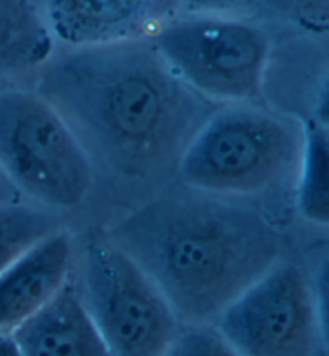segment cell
I'll return each instance as SVG.
<instances>
[{
    "label": "cell",
    "instance_id": "cell-11",
    "mask_svg": "<svg viewBox=\"0 0 329 356\" xmlns=\"http://www.w3.org/2000/svg\"><path fill=\"white\" fill-rule=\"evenodd\" d=\"M56 45L38 0H0V82L35 74Z\"/></svg>",
    "mask_w": 329,
    "mask_h": 356
},
{
    "label": "cell",
    "instance_id": "cell-12",
    "mask_svg": "<svg viewBox=\"0 0 329 356\" xmlns=\"http://www.w3.org/2000/svg\"><path fill=\"white\" fill-rule=\"evenodd\" d=\"M297 207L309 222L329 225V130L316 124L305 129Z\"/></svg>",
    "mask_w": 329,
    "mask_h": 356
},
{
    "label": "cell",
    "instance_id": "cell-9",
    "mask_svg": "<svg viewBox=\"0 0 329 356\" xmlns=\"http://www.w3.org/2000/svg\"><path fill=\"white\" fill-rule=\"evenodd\" d=\"M71 260V238L58 229L10 265L0 275V331H15L58 294Z\"/></svg>",
    "mask_w": 329,
    "mask_h": 356
},
{
    "label": "cell",
    "instance_id": "cell-2",
    "mask_svg": "<svg viewBox=\"0 0 329 356\" xmlns=\"http://www.w3.org/2000/svg\"><path fill=\"white\" fill-rule=\"evenodd\" d=\"M179 319L207 324L280 261L281 241L260 213L186 186L166 191L111 232Z\"/></svg>",
    "mask_w": 329,
    "mask_h": 356
},
{
    "label": "cell",
    "instance_id": "cell-15",
    "mask_svg": "<svg viewBox=\"0 0 329 356\" xmlns=\"http://www.w3.org/2000/svg\"><path fill=\"white\" fill-rule=\"evenodd\" d=\"M164 356H243L211 324H186Z\"/></svg>",
    "mask_w": 329,
    "mask_h": 356
},
{
    "label": "cell",
    "instance_id": "cell-13",
    "mask_svg": "<svg viewBox=\"0 0 329 356\" xmlns=\"http://www.w3.org/2000/svg\"><path fill=\"white\" fill-rule=\"evenodd\" d=\"M58 229L44 207L21 201L0 204V275Z\"/></svg>",
    "mask_w": 329,
    "mask_h": 356
},
{
    "label": "cell",
    "instance_id": "cell-4",
    "mask_svg": "<svg viewBox=\"0 0 329 356\" xmlns=\"http://www.w3.org/2000/svg\"><path fill=\"white\" fill-rule=\"evenodd\" d=\"M0 169L21 196L56 211L79 206L93 183L86 148L34 88L0 90Z\"/></svg>",
    "mask_w": 329,
    "mask_h": 356
},
{
    "label": "cell",
    "instance_id": "cell-21",
    "mask_svg": "<svg viewBox=\"0 0 329 356\" xmlns=\"http://www.w3.org/2000/svg\"><path fill=\"white\" fill-rule=\"evenodd\" d=\"M5 86H7V83H3V82H0V90H2V88H5Z\"/></svg>",
    "mask_w": 329,
    "mask_h": 356
},
{
    "label": "cell",
    "instance_id": "cell-10",
    "mask_svg": "<svg viewBox=\"0 0 329 356\" xmlns=\"http://www.w3.org/2000/svg\"><path fill=\"white\" fill-rule=\"evenodd\" d=\"M12 334L23 356H113L71 281Z\"/></svg>",
    "mask_w": 329,
    "mask_h": 356
},
{
    "label": "cell",
    "instance_id": "cell-3",
    "mask_svg": "<svg viewBox=\"0 0 329 356\" xmlns=\"http://www.w3.org/2000/svg\"><path fill=\"white\" fill-rule=\"evenodd\" d=\"M305 129L249 104H223L179 162L186 186L216 196H248L278 186L300 167Z\"/></svg>",
    "mask_w": 329,
    "mask_h": 356
},
{
    "label": "cell",
    "instance_id": "cell-19",
    "mask_svg": "<svg viewBox=\"0 0 329 356\" xmlns=\"http://www.w3.org/2000/svg\"><path fill=\"white\" fill-rule=\"evenodd\" d=\"M19 191L13 186V183L8 180L7 175L3 174L2 169H0V204L7 202H18L21 201Z\"/></svg>",
    "mask_w": 329,
    "mask_h": 356
},
{
    "label": "cell",
    "instance_id": "cell-16",
    "mask_svg": "<svg viewBox=\"0 0 329 356\" xmlns=\"http://www.w3.org/2000/svg\"><path fill=\"white\" fill-rule=\"evenodd\" d=\"M313 296H315L318 327H320L321 345L329 355V259L320 265L316 277L313 281Z\"/></svg>",
    "mask_w": 329,
    "mask_h": 356
},
{
    "label": "cell",
    "instance_id": "cell-17",
    "mask_svg": "<svg viewBox=\"0 0 329 356\" xmlns=\"http://www.w3.org/2000/svg\"><path fill=\"white\" fill-rule=\"evenodd\" d=\"M252 2L254 0H180L182 8L186 10V13L225 15V17Z\"/></svg>",
    "mask_w": 329,
    "mask_h": 356
},
{
    "label": "cell",
    "instance_id": "cell-1",
    "mask_svg": "<svg viewBox=\"0 0 329 356\" xmlns=\"http://www.w3.org/2000/svg\"><path fill=\"white\" fill-rule=\"evenodd\" d=\"M34 76V90L61 114L88 158L130 180L179 167L223 106L179 79L151 39L56 45Z\"/></svg>",
    "mask_w": 329,
    "mask_h": 356
},
{
    "label": "cell",
    "instance_id": "cell-20",
    "mask_svg": "<svg viewBox=\"0 0 329 356\" xmlns=\"http://www.w3.org/2000/svg\"><path fill=\"white\" fill-rule=\"evenodd\" d=\"M0 356H23L12 332L0 331Z\"/></svg>",
    "mask_w": 329,
    "mask_h": 356
},
{
    "label": "cell",
    "instance_id": "cell-6",
    "mask_svg": "<svg viewBox=\"0 0 329 356\" xmlns=\"http://www.w3.org/2000/svg\"><path fill=\"white\" fill-rule=\"evenodd\" d=\"M81 294L113 356H164L180 331L163 292L111 241L86 249Z\"/></svg>",
    "mask_w": 329,
    "mask_h": 356
},
{
    "label": "cell",
    "instance_id": "cell-5",
    "mask_svg": "<svg viewBox=\"0 0 329 356\" xmlns=\"http://www.w3.org/2000/svg\"><path fill=\"white\" fill-rule=\"evenodd\" d=\"M153 44L188 87L218 104H246L260 97L270 38L260 26L225 15L180 13Z\"/></svg>",
    "mask_w": 329,
    "mask_h": 356
},
{
    "label": "cell",
    "instance_id": "cell-14",
    "mask_svg": "<svg viewBox=\"0 0 329 356\" xmlns=\"http://www.w3.org/2000/svg\"><path fill=\"white\" fill-rule=\"evenodd\" d=\"M270 18L309 33H329V0H254Z\"/></svg>",
    "mask_w": 329,
    "mask_h": 356
},
{
    "label": "cell",
    "instance_id": "cell-18",
    "mask_svg": "<svg viewBox=\"0 0 329 356\" xmlns=\"http://www.w3.org/2000/svg\"><path fill=\"white\" fill-rule=\"evenodd\" d=\"M315 119L316 125L329 130V74L325 82H323L320 93H318L315 104Z\"/></svg>",
    "mask_w": 329,
    "mask_h": 356
},
{
    "label": "cell",
    "instance_id": "cell-7",
    "mask_svg": "<svg viewBox=\"0 0 329 356\" xmlns=\"http://www.w3.org/2000/svg\"><path fill=\"white\" fill-rule=\"evenodd\" d=\"M217 329L243 356H313L321 343L313 286L281 261L230 303Z\"/></svg>",
    "mask_w": 329,
    "mask_h": 356
},
{
    "label": "cell",
    "instance_id": "cell-8",
    "mask_svg": "<svg viewBox=\"0 0 329 356\" xmlns=\"http://www.w3.org/2000/svg\"><path fill=\"white\" fill-rule=\"evenodd\" d=\"M56 44L102 45L151 39L182 13L180 0H38Z\"/></svg>",
    "mask_w": 329,
    "mask_h": 356
}]
</instances>
